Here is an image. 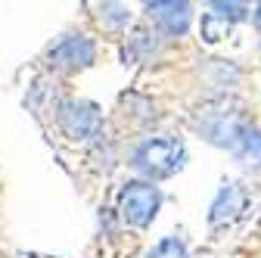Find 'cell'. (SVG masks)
Returning <instances> with one entry per match:
<instances>
[{
	"label": "cell",
	"mask_w": 261,
	"mask_h": 258,
	"mask_svg": "<svg viewBox=\"0 0 261 258\" xmlns=\"http://www.w3.org/2000/svg\"><path fill=\"white\" fill-rule=\"evenodd\" d=\"M93 56H96V47L87 35H65L50 50V62L56 69H84L93 62Z\"/></svg>",
	"instance_id": "277c9868"
},
{
	"label": "cell",
	"mask_w": 261,
	"mask_h": 258,
	"mask_svg": "<svg viewBox=\"0 0 261 258\" xmlns=\"http://www.w3.org/2000/svg\"><path fill=\"white\" fill-rule=\"evenodd\" d=\"M184 143L174 137H146L143 143H137L134 156H130V165L140 174H146L149 180L155 177H171L174 171H180L184 165Z\"/></svg>",
	"instance_id": "6da1fadb"
},
{
	"label": "cell",
	"mask_w": 261,
	"mask_h": 258,
	"mask_svg": "<svg viewBox=\"0 0 261 258\" xmlns=\"http://www.w3.org/2000/svg\"><path fill=\"white\" fill-rule=\"evenodd\" d=\"M255 25H258V28H261V4H258V7H255Z\"/></svg>",
	"instance_id": "ba28073f"
},
{
	"label": "cell",
	"mask_w": 261,
	"mask_h": 258,
	"mask_svg": "<svg viewBox=\"0 0 261 258\" xmlns=\"http://www.w3.org/2000/svg\"><path fill=\"white\" fill-rule=\"evenodd\" d=\"M162 193L152 180H130L118 193V215L130 224V227H149L159 215Z\"/></svg>",
	"instance_id": "7a4b0ae2"
},
{
	"label": "cell",
	"mask_w": 261,
	"mask_h": 258,
	"mask_svg": "<svg viewBox=\"0 0 261 258\" xmlns=\"http://www.w3.org/2000/svg\"><path fill=\"white\" fill-rule=\"evenodd\" d=\"M146 13L168 38H180L190 28V7L187 4H149Z\"/></svg>",
	"instance_id": "5b68a950"
},
{
	"label": "cell",
	"mask_w": 261,
	"mask_h": 258,
	"mask_svg": "<svg viewBox=\"0 0 261 258\" xmlns=\"http://www.w3.org/2000/svg\"><path fill=\"white\" fill-rule=\"evenodd\" d=\"M146 258H190V252H187V246L177 237H165V240H159L152 246V252Z\"/></svg>",
	"instance_id": "52a82bcc"
},
{
	"label": "cell",
	"mask_w": 261,
	"mask_h": 258,
	"mask_svg": "<svg viewBox=\"0 0 261 258\" xmlns=\"http://www.w3.org/2000/svg\"><path fill=\"white\" fill-rule=\"evenodd\" d=\"M230 149L237 152V159H243V162L261 165V131H255V127H243L237 143Z\"/></svg>",
	"instance_id": "8992f818"
},
{
	"label": "cell",
	"mask_w": 261,
	"mask_h": 258,
	"mask_svg": "<svg viewBox=\"0 0 261 258\" xmlns=\"http://www.w3.org/2000/svg\"><path fill=\"white\" fill-rule=\"evenodd\" d=\"M59 127L75 140H87L100 131V112L93 103H65L59 109Z\"/></svg>",
	"instance_id": "3957f363"
}]
</instances>
